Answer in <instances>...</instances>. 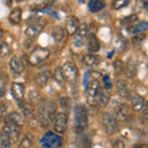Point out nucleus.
<instances>
[{
	"label": "nucleus",
	"instance_id": "obj_29",
	"mask_svg": "<svg viewBox=\"0 0 148 148\" xmlns=\"http://www.w3.org/2000/svg\"><path fill=\"white\" fill-rule=\"evenodd\" d=\"M32 143H34V138H32L30 133H27L20 142V148H30L32 146Z\"/></svg>",
	"mask_w": 148,
	"mask_h": 148
},
{
	"label": "nucleus",
	"instance_id": "obj_15",
	"mask_svg": "<svg viewBox=\"0 0 148 148\" xmlns=\"http://www.w3.org/2000/svg\"><path fill=\"white\" fill-rule=\"evenodd\" d=\"M5 122L16 125V126L20 127V126H22V125H25V117L22 116L20 112H11V114H9L6 116Z\"/></svg>",
	"mask_w": 148,
	"mask_h": 148
},
{
	"label": "nucleus",
	"instance_id": "obj_5",
	"mask_svg": "<svg viewBox=\"0 0 148 148\" xmlns=\"http://www.w3.org/2000/svg\"><path fill=\"white\" fill-rule=\"evenodd\" d=\"M68 127V116L66 112H57L53 119V128L58 135H62L67 131Z\"/></svg>",
	"mask_w": 148,
	"mask_h": 148
},
{
	"label": "nucleus",
	"instance_id": "obj_31",
	"mask_svg": "<svg viewBox=\"0 0 148 148\" xmlns=\"http://www.w3.org/2000/svg\"><path fill=\"white\" fill-rule=\"evenodd\" d=\"M54 79L57 80V83H59V84H63L64 83V77H63V73H62V69L61 68H56V71H54Z\"/></svg>",
	"mask_w": 148,
	"mask_h": 148
},
{
	"label": "nucleus",
	"instance_id": "obj_26",
	"mask_svg": "<svg viewBox=\"0 0 148 148\" xmlns=\"http://www.w3.org/2000/svg\"><path fill=\"white\" fill-rule=\"evenodd\" d=\"M11 53V47L9 46L5 41H0V57L5 58Z\"/></svg>",
	"mask_w": 148,
	"mask_h": 148
},
{
	"label": "nucleus",
	"instance_id": "obj_18",
	"mask_svg": "<svg viewBox=\"0 0 148 148\" xmlns=\"http://www.w3.org/2000/svg\"><path fill=\"white\" fill-rule=\"evenodd\" d=\"M100 62V57L99 56H96V54H84L82 57V63L84 64V66L86 67H94V66H98Z\"/></svg>",
	"mask_w": 148,
	"mask_h": 148
},
{
	"label": "nucleus",
	"instance_id": "obj_43",
	"mask_svg": "<svg viewBox=\"0 0 148 148\" xmlns=\"http://www.w3.org/2000/svg\"><path fill=\"white\" fill-rule=\"evenodd\" d=\"M1 37H3V30L0 29V38H1Z\"/></svg>",
	"mask_w": 148,
	"mask_h": 148
},
{
	"label": "nucleus",
	"instance_id": "obj_6",
	"mask_svg": "<svg viewBox=\"0 0 148 148\" xmlns=\"http://www.w3.org/2000/svg\"><path fill=\"white\" fill-rule=\"evenodd\" d=\"M49 56V49L48 48H43V47H38L34 49L32 52L29 54V61L32 66H37L38 63L43 62L46 58H48Z\"/></svg>",
	"mask_w": 148,
	"mask_h": 148
},
{
	"label": "nucleus",
	"instance_id": "obj_20",
	"mask_svg": "<svg viewBox=\"0 0 148 148\" xmlns=\"http://www.w3.org/2000/svg\"><path fill=\"white\" fill-rule=\"evenodd\" d=\"M147 29H148V22H146V21H140V22H136V24L132 26H128V31L131 32V34H135L136 36L147 31Z\"/></svg>",
	"mask_w": 148,
	"mask_h": 148
},
{
	"label": "nucleus",
	"instance_id": "obj_4",
	"mask_svg": "<svg viewBox=\"0 0 148 148\" xmlns=\"http://www.w3.org/2000/svg\"><path fill=\"white\" fill-rule=\"evenodd\" d=\"M103 123H104V128L105 132L108 135H114V133L117 132L119 130V121L117 117L115 116L112 112H105L103 116Z\"/></svg>",
	"mask_w": 148,
	"mask_h": 148
},
{
	"label": "nucleus",
	"instance_id": "obj_23",
	"mask_svg": "<svg viewBox=\"0 0 148 148\" xmlns=\"http://www.w3.org/2000/svg\"><path fill=\"white\" fill-rule=\"evenodd\" d=\"M21 17H22V10L20 8H15V9H12L10 15H9V20L14 25H17V24H20Z\"/></svg>",
	"mask_w": 148,
	"mask_h": 148
},
{
	"label": "nucleus",
	"instance_id": "obj_39",
	"mask_svg": "<svg viewBox=\"0 0 148 148\" xmlns=\"http://www.w3.org/2000/svg\"><path fill=\"white\" fill-rule=\"evenodd\" d=\"M112 148H125V143L121 138H116L112 143Z\"/></svg>",
	"mask_w": 148,
	"mask_h": 148
},
{
	"label": "nucleus",
	"instance_id": "obj_32",
	"mask_svg": "<svg viewBox=\"0 0 148 148\" xmlns=\"http://www.w3.org/2000/svg\"><path fill=\"white\" fill-rule=\"evenodd\" d=\"M136 74V64L135 63H128L127 64V69H126V75L128 78H132Z\"/></svg>",
	"mask_w": 148,
	"mask_h": 148
},
{
	"label": "nucleus",
	"instance_id": "obj_1",
	"mask_svg": "<svg viewBox=\"0 0 148 148\" xmlns=\"http://www.w3.org/2000/svg\"><path fill=\"white\" fill-rule=\"evenodd\" d=\"M56 105L53 101L47 100L43 101L38 108V120L42 126H48L51 122H53V119L56 116Z\"/></svg>",
	"mask_w": 148,
	"mask_h": 148
},
{
	"label": "nucleus",
	"instance_id": "obj_40",
	"mask_svg": "<svg viewBox=\"0 0 148 148\" xmlns=\"http://www.w3.org/2000/svg\"><path fill=\"white\" fill-rule=\"evenodd\" d=\"M143 41H145V36L143 35H138V36H135L132 38V42H133V45H141Z\"/></svg>",
	"mask_w": 148,
	"mask_h": 148
},
{
	"label": "nucleus",
	"instance_id": "obj_14",
	"mask_svg": "<svg viewBox=\"0 0 148 148\" xmlns=\"http://www.w3.org/2000/svg\"><path fill=\"white\" fill-rule=\"evenodd\" d=\"M10 68L14 73L16 74H21L24 72V62H22V59L18 57V56H14V57L10 59Z\"/></svg>",
	"mask_w": 148,
	"mask_h": 148
},
{
	"label": "nucleus",
	"instance_id": "obj_11",
	"mask_svg": "<svg viewBox=\"0 0 148 148\" xmlns=\"http://www.w3.org/2000/svg\"><path fill=\"white\" fill-rule=\"evenodd\" d=\"M11 94L12 96L15 98L17 101H20L24 99V96H25V86L22 83H12L11 84Z\"/></svg>",
	"mask_w": 148,
	"mask_h": 148
},
{
	"label": "nucleus",
	"instance_id": "obj_12",
	"mask_svg": "<svg viewBox=\"0 0 148 148\" xmlns=\"http://www.w3.org/2000/svg\"><path fill=\"white\" fill-rule=\"evenodd\" d=\"M51 71H43V72H40V73H37L36 74V77H35V82H36V84L38 85L40 88H45L46 85L48 84V82L51 79Z\"/></svg>",
	"mask_w": 148,
	"mask_h": 148
},
{
	"label": "nucleus",
	"instance_id": "obj_35",
	"mask_svg": "<svg viewBox=\"0 0 148 148\" xmlns=\"http://www.w3.org/2000/svg\"><path fill=\"white\" fill-rule=\"evenodd\" d=\"M40 100H41V96H40L38 92L36 90H31V92H30V101L31 103H40Z\"/></svg>",
	"mask_w": 148,
	"mask_h": 148
},
{
	"label": "nucleus",
	"instance_id": "obj_8",
	"mask_svg": "<svg viewBox=\"0 0 148 148\" xmlns=\"http://www.w3.org/2000/svg\"><path fill=\"white\" fill-rule=\"evenodd\" d=\"M45 25L40 21H36V22H30L27 24V26L25 27V36L27 38H36L37 36L41 34V31L43 30Z\"/></svg>",
	"mask_w": 148,
	"mask_h": 148
},
{
	"label": "nucleus",
	"instance_id": "obj_38",
	"mask_svg": "<svg viewBox=\"0 0 148 148\" xmlns=\"http://www.w3.org/2000/svg\"><path fill=\"white\" fill-rule=\"evenodd\" d=\"M103 82H104V86H105V89H111L112 88V83H111V79L108 77V75H105L103 77Z\"/></svg>",
	"mask_w": 148,
	"mask_h": 148
},
{
	"label": "nucleus",
	"instance_id": "obj_30",
	"mask_svg": "<svg viewBox=\"0 0 148 148\" xmlns=\"http://www.w3.org/2000/svg\"><path fill=\"white\" fill-rule=\"evenodd\" d=\"M128 4L130 1H127V0H115V1H112V8L115 10H120L122 8H126Z\"/></svg>",
	"mask_w": 148,
	"mask_h": 148
},
{
	"label": "nucleus",
	"instance_id": "obj_3",
	"mask_svg": "<svg viewBox=\"0 0 148 148\" xmlns=\"http://www.w3.org/2000/svg\"><path fill=\"white\" fill-rule=\"evenodd\" d=\"M40 143L42 148H61L63 145V137L58 133L47 131L45 133V136L41 138Z\"/></svg>",
	"mask_w": 148,
	"mask_h": 148
},
{
	"label": "nucleus",
	"instance_id": "obj_28",
	"mask_svg": "<svg viewBox=\"0 0 148 148\" xmlns=\"http://www.w3.org/2000/svg\"><path fill=\"white\" fill-rule=\"evenodd\" d=\"M11 145L12 143L10 141V138H9V136L4 131H1V133H0V146L3 148H9Z\"/></svg>",
	"mask_w": 148,
	"mask_h": 148
},
{
	"label": "nucleus",
	"instance_id": "obj_22",
	"mask_svg": "<svg viewBox=\"0 0 148 148\" xmlns=\"http://www.w3.org/2000/svg\"><path fill=\"white\" fill-rule=\"evenodd\" d=\"M52 37L56 43H62L64 38H66V31L61 26H56L52 30Z\"/></svg>",
	"mask_w": 148,
	"mask_h": 148
},
{
	"label": "nucleus",
	"instance_id": "obj_33",
	"mask_svg": "<svg viewBox=\"0 0 148 148\" xmlns=\"http://www.w3.org/2000/svg\"><path fill=\"white\" fill-rule=\"evenodd\" d=\"M137 16L133 14V15H131L130 17H126V18H123L122 20V25H128V26H132V25H135L136 22H137Z\"/></svg>",
	"mask_w": 148,
	"mask_h": 148
},
{
	"label": "nucleus",
	"instance_id": "obj_19",
	"mask_svg": "<svg viewBox=\"0 0 148 148\" xmlns=\"http://www.w3.org/2000/svg\"><path fill=\"white\" fill-rule=\"evenodd\" d=\"M115 112L120 120H127L130 117V109L126 104H119L115 106Z\"/></svg>",
	"mask_w": 148,
	"mask_h": 148
},
{
	"label": "nucleus",
	"instance_id": "obj_16",
	"mask_svg": "<svg viewBox=\"0 0 148 148\" xmlns=\"http://www.w3.org/2000/svg\"><path fill=\"white\" fill-rule=\"evenodd\" d=\"M110 101V94L106 90H100L95 96V103L96 106H101V108H105V106L109 105Z\"/></svg>",
	"mask_w": 148,
	"mask_h": 148
},
{
	"label": "nucleus",
	"instance_id": "obj_41",
	"mask_svg": "<svg viewBox=\"0 0 148 148\" xmlns=\"http://www.w3.org/2000/svg\"><path fill=\"white\" fill-rule=\"evenodd\" d=\"M4 95H5V89H4V88H0V99H1Z\"/></svg>",
	"mask_w": 148,
	"mask_h": 148
},
{
	"label": "nucleus",
	"instance_id": "obj_7",
	"mask_svg": "<svg viewBox=\"0 0 148 148\" xmlns=\"http://www.w3.org/2000/svg\"><path fill=\"white\" fill-rule=\"evenodd\" d=\"M64 80L68 82H75L78 78V68L75 67V64L72 62H67L63 64V67H61Z\"/></svg>",
	"mask_w": 148,
	"mask_h": 148
},
{
	"label": "nucleus",
	"instance_id": "obj_27",
	"mask_svg": "<svg viewBox=\"0 0 148 148\" xmlns=\"http://www.w3.org/2000/svg\"><path fill=\"white\" fill-rule=\"evenodd\" d=\"M117 86H119V94L121 96H123V98H128V96L131 95V94H130L128 88L126 85V83H125L123 80H119Z\"/></svg>",
	"mask_w": 148,
	"mask_h": 148
},
{
	"label": "nucleus",
	"instance_id": "obj_42",
	"mask_svg": "<svg viewBox=\"0 0 148 148\" xmlns=\"http://www.w3.org/2000/svg\"><path fill=\"white\" fill-rule=\"evenodd\" d=\"M135 148H148V146L145 145V143H142V145H137V146H135Z\"/></svg>",
	"mask_w": 148,
	"mask_h": 148
},
{
	"label": "nucleus",
	"instance_id": "obj_25",
	"mask_svg": "<svg viewBox=\"0 0 148 148\" xmlns=\"http://www.w3.org/2000/svg\"><path fill=\"white\" fill-rule=\"evenodd\" d=\"M84 41H85V36L80 34V32H75L74 34V37H73V45L75 48H80L83 47V45H84Z\"/></svg>",
	"mask_w": 148,
	"mask_h": 148
},
{
	"label": "nucleus",
	"instance_id": "obj_2",
	"mask_svg": "<svg viewBox=\"0 0 148 148\" xmlns=\"http://www.w3.org/2000/svg\"><path fill=\"white\" fill-rule=\"evenodd\" d=\"M74 127L77 133H83L88 126V110L84 105H77L74 109Z\"/></svg>",
	"mask_w": 148,
	"mask_h": 148
},
{
	"label": "nucleus",
	"instance_id": "obj_13",
	"mask_svg": "<svg viewBox=\"0 0 148 148\" xmlns=\"http://www.w3.org/2000/svg\"><path fill=\"white\" fill-rule=\"evenodd\" d=\"M79 20L74 16H69L67 17L66 20V29H67V32L66 34H69V35H74L75 32L79 29Z\"/></svg>",
	"mask_w": 148,
	"mask_h": 148
},
{
	"label": "nucleus",
	"instance_id": "obj_24",
	"mask_svg": "<svg viewBox=\"0 0 148 148\" xmlns=\"http://www.w3.org/2000/svg\"><path fill=\"white\" fill-rule=\"evenodd\" d=\"M88 8L91 12H98L105 8V3L101 1V0H91V1L88 3Z\"/></svg>",
	"mask_w": 148,
	"mask_h": 148
},
{
	"label": "nucleus",
	"instance_id": "obj_34",
	"mask_svg": "<svg viewBox=\"0 0 148 148\" xmlns=\"http://www.w3.org/2000/svg\"><path fill=\"white\" fill-rule=\"evenodd\" d=\"M78 145H79L80 148H90V140L88 137L83 136L79 138V143Z\"/></svg>",
	"mask_w": 148,
	"mask_h": 148
},
{
	"label": "nucleus",
	"instance_id": "obj_21",
	"mask_svg": "<svg viewBox=\"0 0 148 148\" xmlns=\"http://www.w3.org/2000/svg\"><path fill=\"white\" fill-rule=\"evenodd\" d=\"M131 106L135 111H141L142 109H145L146 101L141 95H133L131 98Z\"/></svg>",
	"mask_w": 148,
	"mask_h": 148
},
{
	"label": "nucleus",
	"instance_id": "obj_37",
	"mask_svg": "<svg viewBox=\"0 0 148 148\" xmlns=\"http://www.w3.org/2000/svg\"><path fill=\"white\" fill-rule=\"evenodd\" d=\"M5 115H6V105L3 104V103H0V122L4 120Z\"/></svg>",
	"mask_w": 148,
	"mask_h": 148
},
{
	"label": "nucleus",
	"instance_id": "obj_44",
	"mask_svg": "<svg viewBox=\"0 0 148 148\" xmlns=\"http://www.w3.org/2000/svg\"><path fill=\"white\" fill-rule=\"evenodd\" d=\"M1 75H3V71L0 69V78H1Z\"/></svg>",
	"mask_w": 148,
	"mask_h": 148
},
{
	"label": "nucleus",
	"instance_id": "obj_17",
	"mask_svg": "<svg viewBox=\"0 0 148 148\" xmlns=\"http://www.w3.org/2000/svg\"><path fill=\"white\" fill-rule=\"evenodd\" d=\"M100 49V42L94 34H89L88 35V51L91 53L98 52Z\"/></svg>",
	"mask_w": 148,
	"mask_h": 148
},
{
	"label": "nucleus",
	"instance_id": "obj_36",
	"mask_svg": "<svg viewBox=\"0 0 148 148\" xmlns=\"http://www.w3.org/2000/svg\"><path fill=\"white\" fill-rule=\"evenodd\" d=\"M114 68H115V72H116V73L122 72V69H123V63H122V61L117 59V61L114 63Z\"/></svg>",
	"mask_w": 148,
	"mask_h": 148
},
{
	"label": "nucleus",
	"instance_id": "obj_10",
	"mask_svg": "<svg viewBox=\"0 0 148 148\" xmlns=\"http://www.w3.org/2000/svg\"><path fill=\"white\" fill-rule=\"evenodd\" d=\"M17 105H18V108H20L21 110V115L24 116L25 119H29V120H35L36 117V115H35V111H34V108L29 104V103H25V101H17Z\"/></svg>",
	"mask_w": 148,
	"mask_h": 148
},
{
	"label": "nucleus",
	"instance_id": "obj_9",
	"mask_svg": "<svg viewBox=\"0 0 148 148\" xmlns=\"http://www.w3.org/2000/svg\"><path fill=\"white\" fill-rule=\"evenodd\" d=\"M3 131L9 136L11 143H16L18 141V138H20V127L16 126V125L5 122V125L3 127Z\"/></svg>",
	"mask_w": 148,
	"mask_h": 148
}]
</instances>
